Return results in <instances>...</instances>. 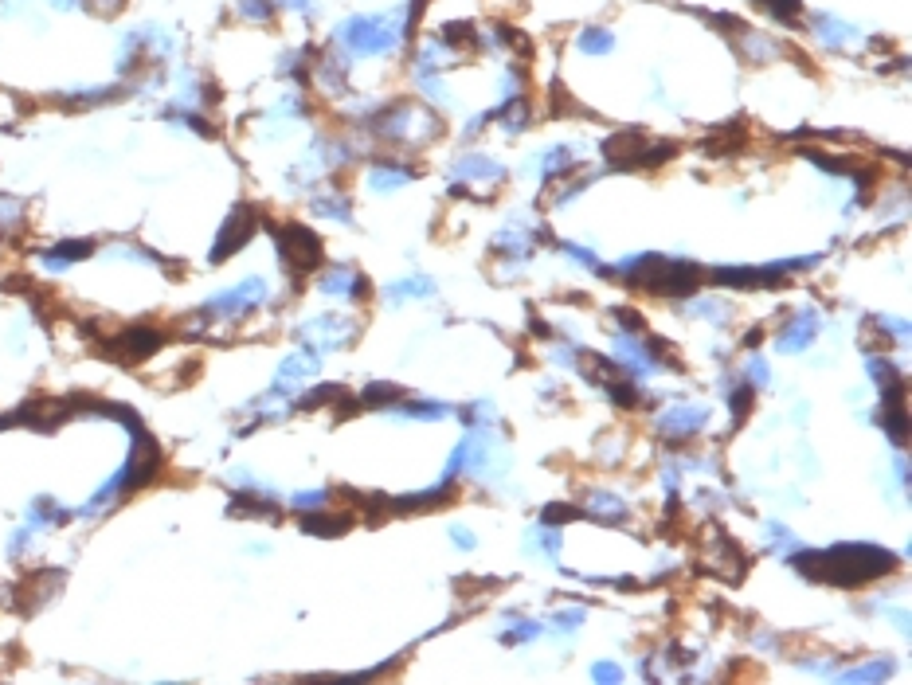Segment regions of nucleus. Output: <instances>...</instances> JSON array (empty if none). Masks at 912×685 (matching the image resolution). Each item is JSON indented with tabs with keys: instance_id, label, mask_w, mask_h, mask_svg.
Returning <instances> with one entry per match:
<instances>
[{
	"instance_id": "obj_10",
	"label": "nucleus",
	"mask_w": 912,
	"mask_h": 685,
	"mask_svg": "<svg viewBox=\"0 0 912 685\" xmlns=\"http://www.w3.org/2000/svg\"><path fill=\"white\" fill-rule=\"evenodd\" d=\"M87 251H91V243H59L51 255L63 259V263H71V259H87Z\"/></svg>"
},
{
	"instance_id": "obj_6",
	"label": "nucleus",
	"mask_w": 912,
	"mask_h": 685,
	"mask_svg": "<svg viewBox=\"0 0 912 685\" xmlns=\"http://www.w3.org/2000/svg\"><path fill=\"white\" fill-rule=\"evenodd\" d=\"M157 345H161V337H157L153 329H130V333L118 337L110 349H114L118 357H126V361H137V357H149Z\"/></svg>"
},
{
	"instance_id": "obj_13",
	"label": "nucleus",
	"mask_w": 912,
	"mask_h": 685,
	"mask_svg": "<svg viewBox=\"0 0 912 685\" xmlns=\"http://www.w3.org/2000/svg\"><path fill=\"white\" fill-rule=\"evenodd\" d=\"M55 8H75V4H83V0H51Z\"/></svg>"
},
{
	"instance_id": "obj_5",
	"label": "nucleus",
	"mask_w": 912,
	"mask_h": 685,
	"mask_svg": "<svg viewBox=\"0 0 912 685\" xmlns=\"http://www.w3.org/2000/svg\"><path fill=\"white\" fill-rule=\"evenodd\" d=\"M255 220H259V216H255L251 208H235V212H231V220L224 224V231H220V239H216L212 259L220 263V259H228L231 251H239V247L255 235Z\"/></svg>"
},
{
	"instance_id": "obj_11",
	"label": "nucleus",
	"mask_w": 912,
	"mask_h": 685,
	"mask_svg": "<svg viewBox=\"0 0 912 685\" xmlns=\"http://www.w3.org/2000/svg\"><path fill=\"white\" fill-rule=\"evenodd\" d=\"M760 8H768V12H776L783 20H791V16L799 12V0H760Z\"/></svg>"
},
{
	"instance_id": "obj_2",
	"label": "nucleus",
	"mask_w": 912,
	"mask_h": 685,
	"mask_svg": "<svg viewBox=\"0 0 912 685\" xmlns=\"http://www.w3.org/2000/svg\"><path fill=\"white\" fill-rule=\"evenodd\" d=\"M408 36V16H353L337 28V40L353 55H384Z\"/></svg>"
},
{
	"instance_id": "obj_8",
	"label": "nucleus",
	"mask_w": 912,
	"mask_h": 685,
	"mask_svg": "<svg viewBox=\"0 0 912 685\" xmlns=\"http://www.w3.org/2000/svg\"><path fill=\"white\" fill-rule=\"evenodd\" d=\"M611 47H615L611 32H599V28H595V32H584V36H580V51H588V55H607Z\"/></svg>"
},
{
	"instance_id": "obj_3",
	"label": "nucleus",
	"mask_w": 912,
	"mask_h": 685,
	"mask_svg": "<svg viewBox=\"0 0 912 685\" xmlns=\"http://www.w3.org/2000/svg\"><path fill=\"white\" fill-rule=\"evenodd\" d=\"M631 282L654 294H693L701 286V271L693 263H670L662 255H646L639 263H627Z\"/></svg>"
},
{
	"instance_id": "obj_9",
	"label": "nucleus",
	"mask_w": 912,
	"mask_h": 685,
	"mask_svg": "<svg viewBox=\"0 0 912 685\" xmlns=\"http://www.w3.org/2000/svg\"><path fill=\"white\" fill-rule=\"evenodd\" d=\"M353 525V517H306L310 533H345Z\"/></svg>"
},
{
	"instance_id": "obj_7",
	"label": "nucleus",
	"mask_w": 912,
	"mask_h": 685,
	"mask_svg": "<svg viewBox=\"0 0 912 685\" xmlns=\"http://www.w3.org/2000/svg\"><path fill=\"white\" fill-rule=\"evenodd\" d=\"M819 333V321L811 318V314H803V318L787 321V329L779 333V349H787V353H795V349H803V345H811V337Z\"/></svg>"
},
{
	"instance_id": "obj_4",
	"label": "nucleus",
	"mask_w": 912,
	"mask_h": 685,
	"mask_svg": "<svg viewBox=\"0 0 912 685\" xmlns=\"http://www.w3.org/2000/svg\"><path fill=\"white\" fill-rule=\"evenodd\" d=\"M278 251H282V259L298 274L318 271L321 263H325L321 239L310 228H302V224H286V228L278 231Z\"/></svg>"
},
{
	"instance_id": "obj_1",
	"label": "nucleus",
	"mask_w": 912,
	"mask_h": 685,
	"mask_svg": "<svg viewBox=\"0 0 912 685\" xmlns=\"http://www.w3.org/2000/svg\"><path fill=\"white\" fill-rule=\"evenodd\" d=\"M893 564H897L893 552L873 545H838L830 552H807V556L795 560L799 572H807L815 580L842 584V588H854V584H866L873 576H885V572H893Z\"/></svg>"
},
{
	"instance_id": "obj_12",
	"label": "nucleus",
	"mask_w": 912,
	"mask_h": 685,
	"mask_svg": "<svg viewBox=\"0 0 912 685\" xmlns=\"http://www.w3.org/2000/svg\"><path fill=\"white\" fill-rule=\"evenodd\" d=\"M91 4L98 12H118V8H122V0H91Z\"/></svg>"
},
{
	"instance_id": "obj_14",
	"label": "nucleus",
	"mask_w": 912,
	"mask_h": 685,
	"mask_svg": "<svg viewBox=\"0 0 912 685\" xmlns=\"http://www.w3.org/2000/svg\"><path fill=\"white\" fill-rule=\"evenodd\" d=\"M12 4H20V0H12Z\"/></svg>"
}]
</instances>
